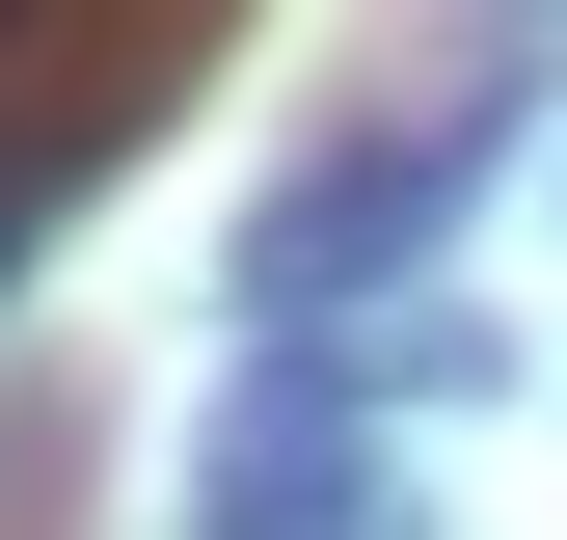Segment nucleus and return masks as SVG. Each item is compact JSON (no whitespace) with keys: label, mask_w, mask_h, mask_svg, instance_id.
<instances>
[{"label":"nucleus","mask_w":567,"mask_h":540,"mask_svg":"<svg viewBox=\"0 0 567 540\" xmlns=\"http://www.w3.org/2000/svg\"><path fill=\"white\" fill-rule=\"evenodd\" d=\"M460 163H486V135H379V163H324V189H298V217H270V243H244V298H270V324H324V298H351V270H405V243H433V217H460Z\"/></svg>","instance_id":"nucleus-1"},{"label":"nucleus","mask_w":567,"mask_h":540,"mask_svg":"<svg viewBox=\"0 0 567 540\" xmlns=\"http://www.w3.org/2000/svg\"><path fill=\"white\" fill-rule=\"evenodd\" d=\"M217 540H379V433L244 405V433H217Z\"/></svg>","instance_id":"nucleus-2"},{"label":"nucleus","mask_w":567,"mask_h":540,"mask_svg":"<svg viewBox=\"0 0 567 540\" xmlns=\"http://www.w3.org/2000/svg\"><path fill=\"white\" fill-rule=\"evenodd\" d=\"M28 217H54V189H0V270H28Z\"/></svg>","instance_id":"nucleus-3"}]
</instances>
